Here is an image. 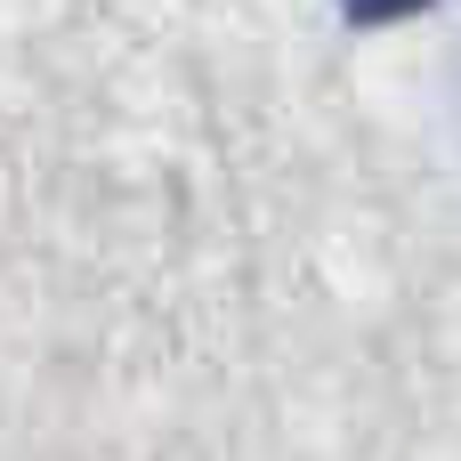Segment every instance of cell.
Segmentation results:
<instances>
[{
    "label": "cell",
    "mask_w": 461,
    "mask_h": 461,
    "mask_svg": "<svg viewBox=\"0 0 461 461\" xmlns=\"http://www.w3.org/2000/svg\"><path fill=\"white\" fill-rule=\"evenodd\" d=\"M405 8H421V0H348V16H365V24H381V16H405Z\"/></svg>",
    "instance_id": "obj_1"
},
{
    "label": "cell",
    "mask_w": 461,
    "mask_h": 461,
    "mask_svg": "<svg viewBox=\"0 0 461 461\" xmlns=\"http://www.w3.org/2000/svg\"><path fill=\"white\" fill-rule=\"evenodd\" d=\"M446 122H454V138H461V49L446 57Z\"/></svg>",
    "instance_id": "obj_2"
}]
</instances>
